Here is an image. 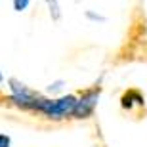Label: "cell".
Segmentation results:
<instances>
[{
    "label": "cell",
    "mask_w": 147,
    "mask_h": 147,
    "mask_svg": "<svg viewBox=\"0 0 147 147\" xmlns=\"http://www.w3.org/2000/svg\"><path fill=\"white\" fill-rule=\"evenodd\" d=\"M99 96H101V88L99 86H94V88H88L84 90L82 94H78V101H76V107H75V113H73V119H90L98 107V101H99Z\"/></svg>",
    "instance_id": "6da1fadb"
},
{
    "label": "cell",
    "mask_w": 147,
    "mask_h": 147,
    "mask_svg": "<svg viewBox=\"0 0 147 147\" xmlns=\"http://www.w3.org/2000/svg\"><path fill=\"white\" fill-rule=\"evenodd\" d=\"M120 105L124 107V109L132 111L134 107H142V105H145V101H143V96L138 90H130V92H126L124 96H122V101H120Z\"/></svg>",
    "instance_id": "7a4b0ae2"
},
{
    "label": "cell",
    "mask_w": 147,
    "mask_h": 147,
    "mask_svg": "<svg viewBox=\"0 0 147 147\" xmlns=\"http://www.w3.org/2000/svg\"><path fill=\"white\" fill-rule=\"evenodd\" d=\"M44 4H46V8H48L50 16H52V19H54L55 25H61V21H63V17H65V11H63V4H61V0H42Z\"/></svg>",
    "instance_id": "3957f363"
},
{
    "label": "cell",
    "mask_w": 147,
    "mask_h": 147,
    "mask_svg": "<svg viewBox=\"0 0 147 147\" xmlns=\"http://www.w3.org/2000/svg\"><path fill=\"white\" fill-rule=\"evenodd\" d=\"M84 17L92 23H105L107 21L105 16H101V13H98V11H94V10H84Z\"/></svg>",
    "instance_id": "277c9868"
}]
</instances>
